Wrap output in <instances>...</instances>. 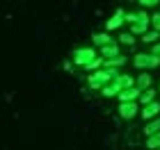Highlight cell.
Segmentation results:
<instances>
[{
    "label": "cell",
    "instance_id": "obj_1",
    "mask_svg": "<svg viewBox=\"0 0 160 150\" xmlns=\"http://www.w3.org/2000/svg\"><path fill=\"white\" fill-rule=\"evenodd\" d=\"M119 75V70L117 68H98V70H94V73L89 75V87L92 89H103L105 84H110L114 77Z\"/></svg>",
    "mask_w": 160,
    "mask_h": 150
},
{
    "label": "cell",
    "instance_id": "obj_2",
    "mask_svg": "<svg viewBox=\"0 0 160 150\" xmlns=\"http://www.w3.org/2000/svg\"><path fill=\"white\" fill-rule=\"evenodd\" d=\"M96 50L94 48H76L73 50V61L78 64V66H87L89 61H94L96 59Z\"/></svg>",
    "mask_w": 160,
    "mask_h": 150
},
{
    "label": "cell",
    "instance_id": "obj_3",
    "mask_svg": "<svg viewBox=\"0 0 160 150\" xmlns=\"http://www.w3.org/2000/svg\"><path fill=\"white\" fill-rule=\"evenodd\" d=\"M133 64H135V68H156L160 64V59L151 52H140V55H135Z\"/></svg>",
    "mask_w": 160,
    "mask_h": 150
},
{
    "label": "cell",
    "instance_id": "obj_4",
    "mask_svg": "<svg viewBox=\"0 0 160 150\" xmlns=\"http://www.w3.org/2000/svg\"><path fill=\"white\" fill-rule=\"evenodd\" d=\"M149 23H151V16L147 11H137V18H135V23L130 25V32L133 34H144V32H149Z\"/></svg>",
    "mask_w": 160,
    "mask_h": 150
},
{
    "label": "cell",
    "instance_id": "obj_5",
    "mask_svg": "<svg viewBox=\"0 0 160 150\" xmlns=\"http://www.w3.org/2000/svg\"><path fill=\"white\" fill-rule=\"evenodd\" d=\"M140 93L142 91L137 87H128V89H121L117 98H119V102H135V100H140Z\"/></svg>",
    "mask_w": 160,
    "mask_h": 150
},
{
    "label": "cell",
    "instance_id": "obj_6",
    "mask_svg": "<svg viewBox=\"0 0 160 150\" xmlns=\"http://www.w3.org/2000/svg\"><path fill=\"white\" fill-rule=\"evenodd\" d=\"M137 111H140V107H137V102H121L119 105V116L123 120H130L137 116Z\"/></svg>",
    "mask_w": 160,
    "mask_h": 150
},
{
    "label": "cell",
    "instance_id": "obj_7",
    "mask_svg": "<svg viewBox=\"0 0 160 150\" xmlns=\"http://www.w3.org/2000/svg\"><path fill=\"white\" fill-rule=\"evenodd\" d=\"M156 116H160V102H149V105H144L142 107V118H147V120H151V118H156Z\"/></svg>",
    "mask_w": 160,
    "mask_h": 150
},
{
    "label": "cell",
    "instance_id": "obj_8",
    "mask_svg": "<svg viewBox=\"0 0 160 150\" xmlns=\"http://www.w3.org/2000/svg\"><path fill=\"white\" fill-rule=\"evenodd\" d=\"M123 16H126V14H123L121 9H117V11H114V16L105 23V30H117V27H121L123 23H126V20H123Z\"/></svg>",
    "mask_w": 160,
    "mask_h": 150
},
{
    "label": "cell",
    "instance_id": "obj_9",
    "mask_svg": "<svg viewBox=\"0 0 160 150\" xmlns=\"http://www.w3.org/2000/svg\"><path fill=\"white\" fill-rule=\"evenodd\" d=\"M112 82L119 87V91H121V89H128V87H135V80H133V77H130V75H121V73L114 77Z\"/></svg>",
    "mask_w": 160,
    "mask_h": 150
},
{
    "label": "cell",
    "instance_id": "obj_10",
    "mask_svg": "<svg viewBox=\"0 0 160 150\" xmlns=\"http://www.w3.org/2000/svg\"><path fill=\"white\" fill-rule=\"evenodd\" d=\"M98 55L103 57V59H110V57H117V55H119V46H117V43L112 41V43H108V46H103V48H101V52H98Z\"/></svg>",
    "mask_w": 160,
    "mask_h": 150
},
{
    "label": "cell",
    "instance_id": "obj_11",
    "mask_svg": "<svg viewBox=\"0 0 160 150\" xmlns=\"http://www.w3.org/2000/svg\"><path fill=\"white\" fill-rule=\"evenodd\" d=\"M92 41H94V46H98V48L112 43V39H110V34H108V32H96V34L92 37Z\"/></svg>",
    "mask_w": 160,
    "mask_h": 150
},
{
    "label": "cell",
    "instance_id": "obj_12",
    "mask_svg": "<svg viewBox=\"0 0 160 150\" xmlns=\"http://www.w3.org/2000/svg\"><path fill=\"white\" fill-rule=\"evenodd\" d=\"M158 132H160V116L151 118L149 123H147V127H144V134H147V137H151V134H158Z\"/></svg>",
    "mask_w": 160,
    "mask_h": 150
},
{
    "label": "cell",
    "instance_id": "obj_13",
    "mask_svg": "<svg viewBox=\"0 0 160 150\" xmlns=\"http://www.w3.org/2000/svg\"><path fill=\"white\" fill-rule=\"evenodd\" d=\"M123 64H126V57H123V55H117V57L105 59L103 66H105V68H119V66H123Z\"/></svg>",
    "mask_w": 160,
    "mask_h": 150
},
{
    "label": "cell",
    "instance_id": "obj_14",
    "mask_svg": "<svg viewBox=\"0 0 160 150\" xmlns=\"http://www.w3.org/2000/svg\"><path fill=\"white\" fill-rule=\"evenodd\" d=\"M151 75H147V73H142V75H137V80H135V87L140 89V91H144V89H149L151 87Z\"/></svg>",
    "mask_w": 160,
    "mask_h": 150
},
{
    "label": "cell",
    "instance_id": "obj_15",
    "mask_svg": "<svg viewBox=\"0 0 160 150\" xmlns=\"http://www.w3.org/2000/svg\"><path fill=\"white\" fill-rule=\"evenodd\" d=\"M101 93H103L105 98H114V96L119 93V87H117L114 82H110V84H105V87L101 89Z\"/></svg>",
    "mask_w": 160,
    "mask_h": 150
},
{
    "label": "cell",
    "instance_id": "obj_16",
    "mask_svg": "<svg viewBox=\"0 0 160 150\" xmlns=\"http://www.w3.org/2000/svg\"><path fill=\"white\" fill-rule=\"evenodd\" d=\"M140 100H142V105H149V102H153V100H156V91L153 89H144L142 91V93H140Z\"/></svg>",
    "mask_w": 160,
    "mask_h": 150
},
{
    "label": "cell",
    "instance_id": "obj_17",
    "mask_svg": "<svg viewBox=\"0 0 160 150\" xmlns=\"http://www.w3.org/2000/svg\"><path fill=\"white\" fill-rule=\"evenodd\" d=\"M158 39H160V32H158V30L144 32V34H142V41H144V43H158Z\"/></svg>",
    "mask_w": 160,
    "mask_h": 150
},
{
    "label": "cell",
    "instance_id": "obj_18",
    "mask_svg": "<svg viewBox=\"0 0 160 150\" xmlns=\"http://www.w3.org/2000/svg\"><path fill=\"white\" fill-rule=\"evenodd\" d=\"M147 148H151V150H160V132L147 137Z\"/></svg>",
    "mask_w": 160,
    "mask_h": 150
},
{
    "label": "cell",
    "instance_id": "obj_19",
    "mask_svg": "<svg viewBox=\"0 0 160 150\" xmlns=\"http://www.w3.org/2000/svg\"><path fill=\"white\" fill-rule=\"evenodd\" d=\"M103 61H105V59H103V57H101V55H98V57H96V59H94V61H89V64H87V66H85V68H87V70H98L101 66H103Z\"/></svg>",
    "mask_w": 160,
    "mask_h": 150
},
{
    "label": "cell",
    "instance_id": "obj_20",
    "mask_svg": "<svg viewBox=\"0 0 160 150\" xmlns=\"http://www.w3.org/2000/svg\"><path fill=\"white\" fill-rule=\"evenodd\" d=\"M119 41H121V43H126V46H133L135 43V34L133 32H126V34H121V37H119Z\"/></svg>",
    "mask_w": 160,
    "mask_h": 150
},
{
    "label": "cell",
    "instance_id": "obj_21",
    "mask_svg": "<svg viewBox=\"0 0 160 150\" xmlns=\"http://www.w3.org/2000/svg\"><path fill=\"white\" fill-rule=\"evenodd\" d=\"M151 23H153V30H158V32H160V11L151 16Z\"/></svg>",
    "mask_w": 160,
    "mask_h": 150
},
{
    "label": "cell",
    "instance_id": "obj_22",
    "mask_svg": "<svg viewBox=\"0 0 160 150\" xmlns=\"http://www.w3.org/2000/svg\"><path fill=\"white\" fill-rule=\"evenodd\" d=\"M137 2H140L142 7H156V5L160 2V0H137Z\"/></svg>",
    "mask_w": 160,
    "mask_h": 150
},
{
    "label": "cell",
    "instance_id": "obj_23",
    "mask_svg": "<svg viewBox=\"0 0 160 150\" xmlns=\"http://www.w3.org/2000/svg\"><path fill=\"white\" fill-rule=\"evenodd\" d=\"M135 18H137V14H126V16H123V20H126V23H130V25L135 23Z\"/></svg>",
    "mask_w": 160,
    "mask_h": 150
},
{
    "label": "cell",
    "instance_id": "obj_24",
    "mask_svg": "<svg viewBox=\"0 0 160 150\" xmlns=\"http://www.w3.org/2000/svg\"><path fill=\"white\" fill-rule=\"evenodd\" d=\"M151 55H156L158 59H160V41H158V43H153V50H151Z\"/></svg>",
    "mask_w": 160,
    "mask_h": 150
}]
</instances>
